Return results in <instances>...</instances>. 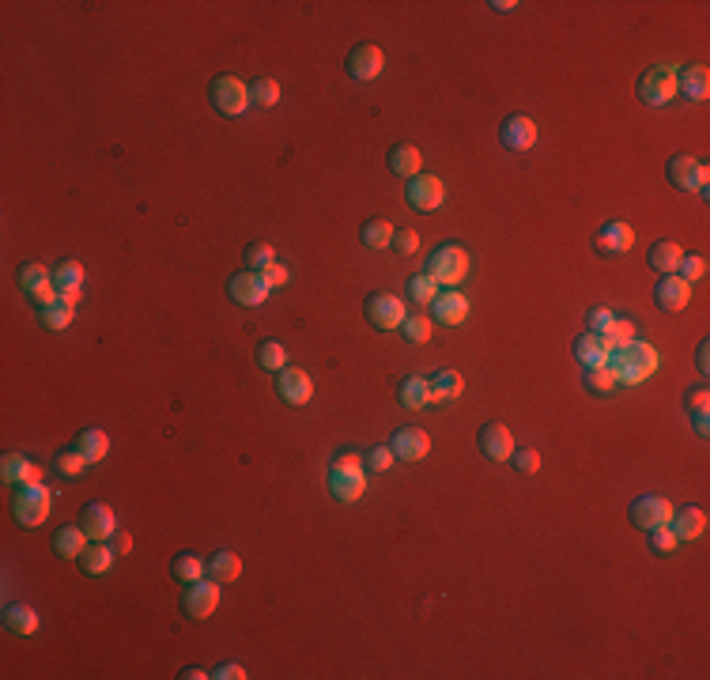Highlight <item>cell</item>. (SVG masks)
Masks as SVG:
<instances>
[{
	"label": "cell",
	"instance_id": "18",
	"mask_svg": "<svg viewBox=\"0 0 710 680\" xmlns=\"http://www.w3.org/2000/svg\"><path fill=\"white\" fill-rule=\"evenodd\" d=\"M390 450H393L401 461H423V458L431 453V435L420 431V428H397Z\"/></svg>",
	"mask_w": 710,
	"mask_h": 680
},
{
	"label": "cell",
	"instance_id": "7",
	"mask_svg": "<svg viewBox=\"0 0 710 680\" xmlns=\"http://www.w3.org/2000/svg\"><path fill=\"white\" fill-rule=\"evenodd\" d=\"M367 321L374 325V329H382V333H390V329H401V321L408 318V310H405V299L401 295H393V291H371L367 295Z\"/></svg>",
	"mask_w": 710,
	"mask_h": 680
},
{
	"label": "cell",
	"instance_id": "12",
	"mask_svg": "<svg viewBox=\"0 0 710 680\" xmlns=\"http://www.w3.org/2000/svg\"><path fill=\"white\" fill-rule=\"evenodd\" d=\"M405 201H408V208H416V212H435L438 205L446 201V186L435 174H416V178H408Z\"/></svg>",
	"mask_w": 710,
	"mask_h": 680
},
{
	"label": "cell",
	"instance_id": "44",
	"mask_svg": "<svg viewBox=\"0 0 710 680\" xmlns=\"http://www.w3.org/2000/svg\"><path fill=\"white\" fill-rule=\"evenodd\" d=\"M401 333H405L408 344H428V340H431V318L408 314V318L401 321Z\"/></svg>",
	"mask_w": 710,
	"mask_h": 680
},
{
	"label": "cell",
	"instance_id": "5",
	"mask_svg": "<svg viewBox=\"0 0 710 680\" xmlns=\"http://www.w3.org/2000/svg\"><path fill=\"white\" fill-rule=\"evenodd\" d=\"M50 503H53L50 488L42 484V480H35V484H23V488L16 491V503H12V510H16V522H19V526L35 529V526H42V522L50 518Z\"/></svg>",
	"mask_w": 710,
	"mask_h": 680
},
{
	"label": "cell",
	"instance_id": "43",
	"mask_svg": "<svg viewBox=\"0 0 710 680\" xmlns=\"http://www.w3.org/2000/svg\"><path fill=\"white\" fill-rule=\"evenodd\" d=\"M408 299L412 303H420V306H431L435 299H438V283L423 273V276H412L408 280Z\"/></svg>",
	"mask_w": 710,
	"mask_h": 680
},
{
	"label": "cell",
	"instance_id": "15",
	"mask_svg": "<svg viewBox=\"0 0 710 680\" xmlns=\"http://www.w3.org/2000/svg\"><path fill=\"white\" fill-rule=\"evenodd\" d=\"M593 246H598V253H605V258H620V253H628V250L635 246L631 223H623V220L601 223L598 235H593Z\"/></svg>",
	"mask_w": 710,
	"mask_h": 680
},
{
	"label": "cell",
	"instance_id": "1",
	"mask_svg": "<svg viewBox=\"0 0 710 680\" xmlns=\"http://www.w3.org/2000/svg\"><path fill=\"white\" fill-rule=\"evenodd\" d=\"M608 371L616 375V382H628V386H638L650 375L658 371V352L646 344V340H631L628 348H620L608 356Z\"/></svg>",
	"mask_w": 710,
	"mask_h": 680
},
{
	"label": "cell",
	"instance_id": "16",
	"mask_svg": "<svg viewBox=\"0 0 710 680\" xmlns=\"http://www.w3.org/2000/svg\"><path fill=\"white\" fill-rule=\"evenodd\" d=\"M382 68H386V53H382L378 46H371V42H363V46H355L348 53V76L351 80H359V83L378 80Z\"/></svg>",
	"mask_w": 710,
	"mask_h": 680
},
{
	"label": "cell",
	"instance_id": "56",
	"mask_svg": "<svg viewBox=\"0 0 710 680\" xmlns=\"http://www.w3.org/2000/svg\"><path fill=\"white\" fill-rule=\"evenodd\" d=\"M212 676H216V680H246L250 673H246V669H243V665H238V661H227V665H220V669L212 673Z\"/></svg>",
	"mask_w": 710,
	"mask_h": 680
},
{
	"label": "cell",
	"instance_id": "53",
	"mask_svg": "<svg viewBox=\"0 0 710 680\" xmlns=\"http://www.w3.org/2000/svg\"><path fill=\"white\" fill-rule=\"evenodd\" d=\"M367 461H371V469H374V473H386L390 465L397 461V453H393L390 446H374V450H371V458H367Z\"/></svg>",
	"mask_w": 710,
	"mask_h": 680
},
{
	"label": "cell",
	"instance_id": "29",
	"mask_svg": "<svg viewBox=\"0 0 710 680\" xmlns=\"http://www.w3.org/2000/svg\"><path fill=\"white\" fill-rule=\"evenodd\" d=\"M88 545H91V537L83 533V526H61L53 533V552L65 560H80Z\"/></svg>",
	"mask_w": 710,
	"mask_h": 680
},
{
	"label": "cell",
	"instance_id": "39",
	"mask_svg": "<svg viewBox=\"0 0 710 680\" xmlns=\"http://www.w3.org/2000/svg\"><path fill=\"white\" fill-rule=\"evenodd\" d=\"M170 578L174 583H181V586H189V583H197V578H205V563L197 560V556H174L170 560Z\"/></svg>",
	"mask_w": 710,
	"mask_h": 680
},
{
	"label": "cell",
	"instance_id": "14",
	"mask_svg": "<svg viewBox=\"0 0 710 680\" xmlns=\"http://www.w3.org/2000/svg\"><path fill=\"white\" fill-rule=\"evenodd\" d=\"M268 280L261 276V273H235L231 280H227V295L238 303V306H261L265 299H268Z\"/></svg>",
	"mask_w": 710,
	"mask_h": 680
},
{
	"label": "cell",
	"instance_id": "34",
	"mask_svg": "<svg viewBox=\"0 0 710 680\" xmlns=\"http://www.w3.org/2000/svg\"><path fill=\"white\" fill-rule=\"evenodd\" d=\"M420 166H423V151H420L416 144H397V148L390 151V170H393V174L416 178Z\"/></svg>",
	"mask_w": 710,
	"mask_h": 680
},
{
	"label": "cell",
	"instance_id": "27",
	"mask_svg": "<svg viewBox=\"0 0 710 680\" xmlns=\"http://www.w3.org/2000/svg\"><path fill=\"white\" fill-rule=\"evenodd\" d=\"M431 310H435V321H443V325H461V321L468 318V299H465L461 291L446 288V295H438V299L431 303Z\"/></svg>",
	"mask_w": 710,
	"mask_h": 680
},
{
	"label": "cell",
	"instance_id": "55",
	"mask_svg": "<svg viewBox=\"0 0 710 680\" xmlns=\"http://www.w3.org/2000/svg\"><path fill=\"white\" fill-rule=\"evenodd\" d=\"M261 276L268 280V288H283V283L291 280V273H288V268H283V265H268Z\"/></svg>",
	"mask_w": 710,
	"mask_h": 680
},
{
	"label": "cell",
	"instance_id": "22",
	"mask_svg": "<svg viewBox=\"0 0 710 680\" xmlns=\"http://www.w3.org/2000/svg\"><path fill=\"white\" fill-rule=\"evenodd\" d=\"M76 303L80 299H68V295H53V299L46 303V306H38V321L46 325V329H68L73 325V318H76Z\"/></svg>",
	"mask_w": 710,
	"mask_h": 680
},
{
	"label": "cell",
	"instance_id": "25",
	"mask_svg": "<svg viewBox=\"0 0 710 680\" xmlns=\"http://www.w3.org/2000/svg\"><path fill=\"white\" fill-rule=\"evenodd\" d=\"M676 91H684V98H691V103H703V98L710 95V73L706 65H688L676 73Z\"/></svg>",
	"mask_w": 710,
	"mask_h": 680
},
{
	"label": "cell",
	"instance_id": "33",
	"mask_svg": "<svg viewBox=\"0 0 710 680\" xmlns=\"http://www.w3.org/2000/svg\"><path fill=\"white\" fill-rule=\"evenodd\" d=\"M205 575L216 578V583H238V575H243V560H238V552H216L208 563H205Z\"/></svg>",
	"mask_w": 710,
	"mask_h": 680
},
{
	"label": "cell",
	"instance_id": "10",
	"mask_svg": "<svg viewBox=\"0 0 710 680\" xmlns=\"http://www.w3.org/2000/svg\"><path fill=\"white\" fill-rule=\"evenodd\" d=\"M628 514H631V522L638 529H661V526H669V518H673V503L665 499V495H638V499H631V506H628Z\"/></svg>",
	"mask_w": 710,
	"mask_h": 680
},
{
	"label": "cell",
	"instance_id": "30",
	"mask_svg": "<svg viewBox=\"0 0 710 680\" xmlns=\"http://www.w3.org/2000/svg\"><path fill=\"white\" fill-rule=\"evenodd\" d=\"M53 288H57V295H68V299H80V291H83V265L80 261H61L53 268Z\"/></svg>",
	"mask_w": 710,
	"mask_h": 680
},
{
	"label": "cell",
	"instance_id": "61",
	"mask_svg": "<svg viewBox=\"0 0 710 680\" xmlns=\"http://www.w3.org/2000/svg\"><path fill=\"white\" fill-rule=\"evenodd\" d=\"M495 12H514L518 4H514V0H495V4H491Z\"/></svg>",
	"mask_w": 710,
	"mask_h": 680
},
{
	"label": "cell",
	"instance_id": "9",
	"mask_svg": "<svg viewBox=\"0 0 710 680\" xmlns=\"http://www.w3.org/2000/svg\"><path fill=\"white\" fill-rule=\"evenodd\" d=\"M669 182H673V186L676 189H695V193H699V197H706L710 189V166L706 163H699V159H695V155H673V159H669Z\"/></svg>",
	"mask_w": 710,
	"mask_h": 680
},
{
	"label": "cell",
	"instance_id": "40",
	"mask_svg": "<svg viewBox=\"0 0 710 680\" xmlns=\"http://www.w3.org/2000/svg\"><path fill=\"white\" fill-rule=\"evenodd\" d=\"M250 103H253V106H265V110H273V106L280 103V83H276L273 76H261V80H253V83H250Z\"/></svg>",
	"mask_w": 710,
	"mask_h": 680
},
{
	"label": "cell",
	"instance_id": "6",
	"mask_svg": "<svg viewBox=\"0 0 710 680\" xmlns=\"http://www.w3.org/2000/svg\"><path fill=\"white\" fill-rule=\"evenodd\" d=\"M638 98L646 106H665L676 98V68L673 65H650L638 76Z\"/></svg>",
	"mask_w": 710,
	"mask_h": 680
},
{
	"label": "cell",
	"instance_id": "57",
	"mask_svg": "<svg viewBox=\"0 0 710 680\" xmlns=\"http://www.w3.org/2000/svg\"><path fill=\"white\" fill-rule=\"evenodd\" d=\"M110 541H113V552H118V556H125V552H133V537L125 533V529H113V537H110Z\"/></svg>",
	"mask_w": 710,
	"mask_h": 680
},
{
	"label": "cell",
	"instance_id": "47",
	"mask_svg": "<svg viewBox=\"0 0 710 680\" xmlns=\"http://www.w3.org/2000/svg\"><path fill=\"white\" fill-rule=\"evenodd\" d=\"M83 469H88V458H83V453L73 446V450H65L61 453V458H57V473H61V476H80Z\"/></svg>",
	"mask_w": 710,
	"mask_h": 680
},
{
	"label": "cell",
	"instance_id": "60",
	"mask_svg": "<svg viewBox=\"0 0 710 680\" xmlns=\"http://www.w3.org/2000/svg\"><path fill=\"white\" fill-rule=\"evenodd\" d=\"M205 676H212V673L201 669V665H189V669H181V680H205Z\"/></svg>",
	"mask_w": 710,
	"mask_h": 680
},
{
	"label": "cell",
	"instance_id": "37",
	"mask_svg": "<svg viewBox=\"0 0 710 680\" xmlns=\"http://www.w3.org/2000/svg\"><path fill=\"white\" fill-rule=\"evenodd\" d=\"M76 450L83 453V458H88V465H95V461L106 458L110 438H106V431H98V428H83V431L76 435Z\"/></svg>",
	"mask_w": 710,
	"mask_h": 680
},
{
	"label": "cell",
	"instance_id": "48",
	"mask_svg": "<svg viewBox=\"0 0 710 680\" xmlns=\"http://www.w3.org/2000/svg\"><path fill=\"white\" fill-rule=\"evenodd\" d=\"M510 465H514L518 473L533 476V473H541V453L529 450V446H525V450H514V453H510Z\"/></svg>",
	"mask_w": 710,
	"mask_h": 680
},
{
	"label": "cell",
	"instance_id": "31",
	"mask_svg": "<svg viewBox=\"0 0 710 680\" xmlns=\"http://www.w3.org/2000/svg\"><path fill=\"white\" fill-rule=\"evenodd\" d=\"M575 359L582 363V367H605L608 363V348H605V340H601V333H582L578 340H575Z\"/></svg>",
	"mask_w": 710,
	"mask_h": 680
},
{
	"label": "cell",
	"instance_id": "50",
	"mask_svg": "<svg viewBox=\"0 0 710 680\" xmlns=\"http://www.w3.org/2000/svg\"><path fill=\"white\" fill-rule=\"evenodd\" d=\"M390 250H397L401 258H408V253L420 250V235L408 231V227H405V231H393V246H390Z\"/></svg>",
	"mask_w": 710,
	"mask_h": 680
},
{
	"label": "cell",
	"instance_id": "52",
	"mask_svg": "<svg viewBox=\"0 0 710 680\" xmlns=\"http://www.w3.org/2000/svg\"><path fill=\"white\" fill-rule=\"evenodd\" d=\"M684 405H688V413H691V416H695V413H710V393H706V386H695V390H688Z\"/></svg>",
	"mask_w": 710,
	"mask_h": 680
},
{
	"label": "cell",
	"instance_id": "46",
	"mask_svg": "<svg viewBox=\"0 0 710 680\" xmlns=\"http://www.w3.org/2000/svg\"><path fill=\"white\" fill-rule=\"evenodd\" d=\"M613 386H620V382H616L613 371H608V363H605V367H586V390H593V393H608Z\"/></svg>",
	"mask_w": 710,
	"mask_h": 680
},
{
	"label": "cell",
	"instance_id": "3",
	"mask_svg": "<svg viewBox=\"0 0 710 680\" xmlns=\"http://www.w3.org/2000/svg\"><path fill=\"white\" fill-rule=\"evenodd\" d=\"M428 276L438 283V288H458V283L468 276V253L458 243H443L431 258H428Z\"/></svg>",
	"mask_w": 710,
	"mask_h": 680
},
{
	"label": "cell",
	"instance_id": "49",
	"mask_svg": "<svg viewBox=\"0 0 710 680\" xmlns=\"http://www.w3.org/2000/svg\"><path fill=\"white\" fill-rule=\"evenodd\" d=\"M676 276H680V280H688V283L703 280V276H706V258H691V253H684V258H680Z\"/></svg>",
	"mask_w": 710,
	"mask_h": 680
},
{
	"label": "cell",
	"instance_id": "20",
	"mask_svg": "<svg viewBox=\"0 0 710 680\" xmlns=\"http://www.w3.org/2000/svg\"><path fill=\"white\" fill-rule=\"evenodd\" d=\"M654 299H658L661 310H669V314H676V310H688V303H691V283L680 280L676 273H673V276H661V280L654 283Z\"/></svg>",
	"mask_w": 710,
	"mask_h": 680
},
{
	"label": "cell",
	"instance_id": "59",
	"mask_svg": "<svg viewBox=\"0 0 710 680\" xmlns=\"http://www.w3.org/2000/svg\"><path fill=\"white\" fill-rule=\"evenodd\" d=\"M695 363H699V371H703V375L710 371V344H706V340L699 344V356H695Z\"/></svg>",
	"mask_w": 710,
	"mask_h": 680
},
{
	"label": "cell",
	"instance_id": "36",
	"mask_svg": "<svg viewBox=\"0 0 710 680\" xmlns=\"http://www.w3.org/2000/svg\"><path fill=\"white\" fill-rule=\"evenodd\" d=\"M113 552L110 545H103V541H91L88 548H83V556H80V567H83V575H106L110 571V563H113Z\"/></svg>",
	"mask_w": 710,
	"mask_h": 680
},
{
	"label": "cell",
	"instance_id": "2",
	"mask_svg": "<svg viewBox=\"0 0 710 680\" xmlns=\"http://www.w3.org/2000/svg\"><path fill=\"white\" fill-rule=\"evenodd\" d=\"M329 491L340 503H359L367 491V473L363 461L355 453H340V458L329 465Z\"/></svg>",
	"mask_w": 710,
	"mask_h": 680
},
{
	"label": "cell",
	"instance_id": "58",
	"mask_svg": "<svg viewBox=\"0 0 710 680\" xmlns=\"http://www.w3.org/2000/svg\"><path fill=\"white\" fill-rule=\"evenodd\" d=\"M691 423H695V431L699 435H710V413H695Z\"/></svg>",
	"mask_w": 710,
	"mask_h": 680
},
{
	"label": "cell",
	"instance_id": "21",
	"mask_svg": "<svg viewBox=\"0 0 710 680\" xmlns=\"http://www.w3.org/2000/svg\"><path fill=\"white\" fill-rule=\"evenodd\" d=\"M80 526L91 541H106V537H113V529H118V518H113V510L106 503H88L80 510Z\"/></svg>",
	"mask_w": 710,
	"mask_h": 680
},
{
	"label": "cell",
	"instance_id": "51",
	"mask_svg": "<svg viewBox=\"0 0 710 680\" xmlns=\"http://www.w3.org/2000/svg\"><path fill=\"white\" fill-rule=\"evenodd\" d=\"M650 545H654V552H661V556H669V552H676V537H673V529L669 526H661V529H650Z\"/></svg>",
	"mask_w": 710,
	"mask_h": 680
},
{
	"label": "cell",
	"instance_id": "42",
	"mask_svg": "<svg viewBox=\"0 0 710 680\" xmlns=\"http://www.w3.org/2000/svg\"><path fill=\"white\" fill-rule=\"evenodd\" d=\"M258 363L265 371H283L288 367V348L280 344V340H261L258 344Z\"/></svg>",
	"mask_w": 710,
	"mask_h": 680
},
{
	"label": "cell",
	"instance_id": "41",
	"mask_svg": "<svg viewBox=\"0 0 710 680\" xmlns=\"http://www.w3.org/2000/svg\"><path fill=\"white\" fill-rule=\"evenodd\" d=\"M601 340H605L608 356H613V352H620V348H628V344H631V340H635V325H631V321H623V318H616V321H613V325H608V329L601 333Z\"/></svg>",
	"mask_w": 710,
	"mask_h": 680
},
{
	"label": "cell",
	"instance_id": "32",
	"mask_svg": "<svg viewBox=\"0 0 710 680\" xmlns=\"http://www.w3.org/2000/svg\"><path fill=\"white\" fill-rule=\"evenodd\" d=\"M397 401H401L405 408H428L431 405V382L420 378V375L401 378V386H397Z\"/></svg>",
	"mask_w": 710,
	"mask_h": 680
},
{
	"label": "cell",
	"instance_id": "23",
	"mask_svg": "<svg viewBox=\"0 0 710 680\" xmlns=\"http://www.w3.org/2000/svg\"><path fill=\"white\" fill-rule=\"evenodd\" d=\"M669 529H673L676 541H695V537H703V529H706V510H703V506L673 510Z\"/></svg>",
	"mask_w": 710,
	"mask_h": 680
},
{
	"label": "cell",
	"instance_id": "28",
	"mask_svg": "<svg viewBox=\"0 0 710 680\" xmlns=\"http://www.w3.org/2000/svg\"><path fill=\"white\" fill-rule=\"evenodd\" d=\"M428 382H431V405H450L465 393V378L458 371H450V367L435 371V378H428Z\"/></svg>",
	"mask_w": 710,
	"mask_h": 680
},
{
	"label": "cell",
	"instance_id": "8",
	"mask_svg": "<svg viewBox=\"0 0 710 680\" xmlns=\"http://www.w3.org/2000/svg\"><path fill=\"white\" fill-rule=\"evenodd\" d=\"M220 608V583L216 578H197V583L186 586V593H181V613H186L189 620H208L212 613Z\"/></svg>",
	"mask_w": 710,
	"mask_h": 680
},
{
	"label": "cell",
	"instance_id": "35",
	"mask_svg": "<svg viewBox=\"0 0 710 680\" xmlns=\"http://www.w3.org/2000/svg\"><path fill=\"white\" fill-rule=\"evenodd\" d=\"M38 613H35V608L31 605H8L4 608V628L12 631V635H19V639H23V635H35L38 631Z\"/></svg>",
	"mask_w": 710,
	"mask_h": 680
},
{
	"label": "cell",
	"instance_id": "11",
	"mask_svg": "<svg viewBox=\"0 0 710 680\" xmlns=\"http://www.w3.org/2000/svg\"><path fill=\"white\" fill-rule=\"evenodd\" d=\"M16 283H19V291H23V295H31L35 306H46V303L53 299V295H57V288H53V273H50L46 265H38V261L19 265Z\"/></svg>",
	"mask_w": 710,
	"mask_h": 680
},
{
	"label": "cell",
	"instance_id": "45",
	"mask_svg": "<svg viewBox=\"0 0 710 680\" xmlns=\"http://www.w3.org/2000/svg\"><path fill=\"white\" fill-rule=\"evenodd\" d=\"M268 265H276V250L268 246V243H253L246 250V268H250V273H265Z\"/></svg>",
	"mask_w": 710,
	"mask_h": 680
},
{
	"label": "cell",
	"instance_id": "13",
	"mask_svg": "<svg viewBox=\"0 0 710 680\" xmlns=\"http://www.w3.org/2000/svg\"><path fill=\"white\" fill-rule=\"evenodd\" d=\"M276 393H280V401L303 408V405H310V397H314V378L299 371V367H283V371H276Z\"/></svg>",
	"mask_w": 710,
	"mask_h": 680
},
{
	"label": "cell",
	"instance_id": "17",
	"mask_svg": "<svg viewBox=\"0 0 710 680\" xmlns=\"http://www.w3.org/2000/svg\"><path fill=\"white\" fill-rule=\"evenodd\" d=\"M476 443H480V453L491 458V461H510V453L518 450L514 446V431H510L506 423H484Z\"/></svg>",
	"mask_w": 710,
	"mask_h": 680
},
{
	"label": "cell",
	"instance_id": "24",
	"mask_svg": "<svg viewBox=\"0 0 710 680\" xmlns=\"http://www.w3.org/2000/svg\"><path fill=\"white\" fill-rule=\"evenodd\" d=\"M0 473H4V484H12V488H23V484H35V480H42V469H38L31 458H23V453H4Z\"/></svg>",
	"mask_w": 710,
	"mask_h": 680
},
{
	"label": "cell",
	"instance_id": "4",
	"mask_svg": "<svg viewBox=\"0 0 710 680\" xmlns=\"http://www.w3.org/2000/svg\"><path fill=\"white\" fill-rule=\"evenodd\" d=\"M208 98L223 118H243V113L253 106L250 103V83H243L238 76H216L208 88Z\"/></svg>",
	"mask_w": 710,
	"mask_h": 680
},
{
	"label": "cell",
	"instance_id": "19",
	"mask_svg": "<svg viewBox=\"0 0 710 680\" xmlns=\"http://www.w3.org/2000/svg\"><path fill=\"white\" fill-rule=\"evenodd\" d=\"M499 140H503L506 151H529L536 144V121L525 118V113H514V118L503 121Z\"/></svg>",
	"mask_w": 710,
	"mask_h": 680
},
{
	"label": "cell",
	"instance_id": "38",
	"mask_svg": "<svg viewBox=\"0 0 710 680\" xmlns=\"http://www.w3.org/2000/svg\"><path fill=\"white\" fill-rule=\"evenodd\" d=\"M359 243L367 250H390L393 246V223L390 220H367L359 227Z\"/></svg>",
	"mask_w": 710,
	"mask_h": 680
},
{
	"label": "cell",
	"instance_id": "26",
	"mask_svg": "<svg viewBox=\"0 0 710 680\" xmlns=\"http://www.w3.org/2000/svg\"><path fill=\"white\" fill-rule=\"evenodd\" d=\"M680 258H684V250H680V243H673V238H661V243H654V246H650V253H646V265L654 268V273H661V276H673L676 268H680Z\"/></svg>",
	"mask_w": 710,
	"mask_h": 680
},
{
	"label": "cell",
	"instance_id": "54",
	"mask_svg": "<svg viewBox=\"0 0 710 680\" xmlns=\"http://www.w3.org/2000/svg\"><path fill=\"white\" fill-rule=\"evenodd\" d=\"M613 321H616V314H613V310H605V306L590 310V333H605Z\"/></svg>",
	"mask_w": 710,
	"mask_h": 680
}]
</instances>
